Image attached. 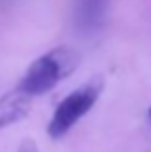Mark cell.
I'll return each mask as SVG.
<instances>
[{
  "label": "cell",
  "instance_id": "cell-1",
  "mask_svg": "<svg viewBox=\"0 0 151 152\" xmlns=\"http://www.w3.org/2000/svg\"><path fill=\"white\" fill-rule=\"evenodd\" d=\"M79 66V54L70 46H56L31 62L23 77L16 85V93L33 100L53 91L60 81L72 75Z\"/></svg>",
  "mask_w": 151,
  "mask_h": 152
},
{
  "label": "cell",
  "instance_id": "cell-2",
  "mask_svg": "<svg viewBox=\"0 0 151 152\" xmlns=\"http://www.w3.org/2000/svg\"><path fill=\"white\" fill-rule=\"evenodd\" d=\"M103 89H105V77L93 75L87 83H83L81 87L72 91L68 96L62 98L56 110L53 112V118H50L49 127H47L49 137L62 139L66 133H70V129L85 114H89V110L97 104V100L103 94Z\"/></svg>",
  "mask_w": 151,
  "mask_h": 152
},
{
  "label": "cell",
  "instance_id": "cell-3",
  "mask_svg": "<svg viewBox=\"0 0 151 152\" xmlns=\"http://www.w3.org/2000/svg\"><path fill=\"white\" fill-rule=\"evenodd\" d=\"M109 15V0H74L72 21L81 37L101 33Z\"/></svg>",
  "mask_w": 151,
  "mask_h": 152
},
{
  "label": "cell",
  "instance_id": "cell-4",
  "mask_svg": "<svg viewBox=\"0 0 151 152\" xmlns=\"http://www.w3.org/2000/svg\"><path fill=\"white\" fill-rule=\"evenodd\" d=\"M31 106V100L21 94H18L16 91L8 93L6 96L0 100V129L10 127L12 123L19 121L27 115Z\"/></svg>",
  "mask_w": 151,
  "mask_h": 152
},
{
  "label": "cell",
  "instance_id": "cell-5",
  "mask_svg": "<svg viewBox=\"0 0 151 152\" xmlns=\"http://www.w3.org/2000/svg\"><path fill=\"white\" fill-rule=\"evenodd\" d=\"M18 152H39V150H37V145H35L31 139H25V141L19 145Z\"/></svg>",
  "mask_w": 151,
  "mask_h": 152
},
{
  "label": "cell",
  "instance_id": "cell-6",
  "mask_svg": "<svg viewBox=\"0 0 151 152\" xmlns=\"http://www.w3.org/2000/svg\"><path fill=\"white\" fill-rule=\"evenodd\" d=\"M147 118L151 119V108H149V112H147Z\"/></svg>",
  "mask_w": 151,
  "mask_h": 152
}]
</instances>
